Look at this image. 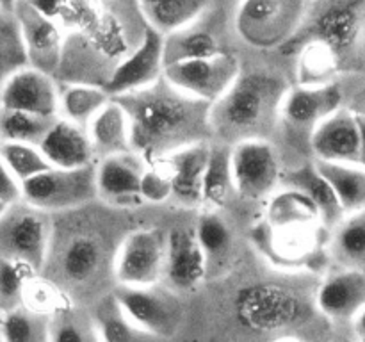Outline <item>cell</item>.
<instances>
[{"instance_id":"7402d4cb","label":"cell","mask_w":365,"mask_h":342,"mask_svg":"<svg viewBox=\"0 0 365 342\" xmlns=\"http://www.w3.org/2000/svg\"><path fill=\"white\" fill-rule=\"evenodd\" d=\"M38 148L50 167L78 170L96 164L86 128L70 123L63 118L53 121Z\"/></svg>"},{"instance_id":"484cf974","label":"cell","mask_w":365,"mask_h":342,"mask_svg":"<svg viewBox=\"0 0 365 342\" xmlns=\"http://www.w3.org/2000/svg\"><path fill=\"white\" fill-rule=\"evenodd\" d=\"M214 2L207 0H146L138 2L139 13L146 27L163 38L182 31L198 18H202Z\"/></svg>"},{"instance_id":"7c38bea8","label":"cell","mask_w":365,"mask_h":342,"mask_svg":"<svg viewBox=\"0 0 365 342\" xmlns=\"http://www.w3.org/2000/svg\"><path fill=\"white\" fill-rule=\"evenodd\" d=\"M13 4L27 66L56 78L63 57V32L56 21L38 9L34 2Z\"/></svg>"},{"instance_id":"cb8c5ba5","label":"cell","mask_w":365,"mask_h":342,"mask_svg":"<svg viewBox=\"0 0 365 342\" xmlns=\"http://www.w3.org/2000/svg\"><path fill=\"white\" fill-rule=\"evenodd\" d=\"M86 132H88L96 162L132 150L128 114L123 105L114 98H110V102L106 103L98 110V114L89 121Z\"/></svg>"},{"instance_id":"74e56055","label":"cell","mask_w":365,"mask_h":342,"mask_svg":"<svg viewBox=\"0 0 365 342\" xmlns=\"http://www.w3.org/2000/svg\"><path fill=\"white\" fill-rule=\"evenodd\" d=\"M0 333L4 342H50V321L20 306L2 316Z\"/></svg>"},{"instance_id":"30bf717a","label":"cell","mask_w":365,"mask_h":342,"mask_svg":"<svg viewBox=\"0 0 365 342\" xmlns=\"http://www.w3.org/2000/svg\"><path fill=\"white\" fill-rule=\"evenodd\" d=\"M166 237L159 228H139L121 241L114 256V278L125 287L160 284L166 266Z\"/></svg>"},{"instance_id":"e575fe53","label":"cell","mask_w":365,"mask_h":342,"mask_svg":"<svg viewBox=\"0 0 365 342\" xmlns=\"http://www.w3.org/2000/svg\"><path fill=\"white\" fill-rule=\"evenodd\" d=\"M203 255L207 259V269L216 264H223L232 252V234L227 221L221 217L220 210L203 209L195 228Z\"/></svg>"},{"instance_id":"ffe728a7","label":"cell","mask_w":365,"mask_h":342,"mask_svg":"<svg viewBox=\"0 0 365 342\" xmlns=\"http://www.w3.org/2000/svg\"><path fill=\"white\" fill-rule=\"evenodd\" d=\"M316 305L331 321H353L365 306V273L356 269H339L321 281Z\"/></svg>"},{"instance_id":"f546056e","label":"cell","mask_w":365,"mask_h":342,"mask_svg":"<svg viewBox=\"0 0 365 342\" xmlns=\"http://www.w3.org/2000/svg\"><path fill=\"white\" fill-rule=\"evenodd\" d=\"M296 57V86L321 88L335 84V77L341 73V64L328 46L317 41H305L298 45Z\"/></svg>"},{"instance_id":"f1b7e54d","label":"cell","mask_w":365,"mask_h":342,"mask_svg":"<svg viewBox=\"0 0 365 342\" xmlns=\"http://www.w3.org/2000/svg\"><path fill=\"white\" fill-rule=\"evenodd\" d=\"M232 146L210 142L209 160L203 177V209L221 210L235 192L230 162Z\"/></svg>"},{"instance_id":"ba28073f","label":"cell","mask_w":365,"mask_h":342,"mask_svg":"<svg viewBox=\"0 0 365 342\" xmlns=\"http://www.w3.org/2000/svg\"><path fill=\"white\" fill-rule=\"evenodd\" d=\"M113 298L130 323L150 337L168 338L180 328V301L171 289L160 287V284L152 287L116 285Z\"/></svg>"},{"instance_id":"4dcf8cb0","label":"cell","mask_w":365,"mask_h":342,"mask_svg":"<svg viewBox=\"0 0 365 342\" xmlns=\"http://www.w3.org/2000/svg\"><path fill=\"white\" fill-rule=\"evenodd\" d=\"M321 177L330 184L344 214L365 209V170L355 164H331L314 160Z\"/></svg>"},{"instance_id":"8992f818","label":"cell","mask_w":365,"mask_h":342,"mask_svg":"<svg viewBox=\"0 0 365 342\" xmlns=\"http://www.w3.org/2000/svg\"><path fill=\"white\" fill-rule=\"evenodd\" d=\"M48 246V214L24 200L4 209L0 214V256L39 273L46 262Z\"/></svg>"},{"instance_id":"7bdbcfd3","label":"cell","mask_w":365,"mask_h":342,"mask_svg":"<svg viewBox=\"0 0 365 342\" xmlns=\"http://www.w3.org/2000/svg\"><path fill=\"white\" fill-rule=\"evenodd\" d=\"M50 342H100L91 319H81L73 310L50 321Z\"/></svg>"},{"instance_id":"4316f807","label":"cell","mask_w":365,"mask_h":342,"mask_svg":"<svg viewBox=\"0 0 365 342\" xmlns=\"http://www.w3.org/2000/svg\"><path fill=\"white\" fill-rule=\"evenodd\" d=\"M328 253L342 269L365 273V209L348 214L331 230Z\"/></svg>"},{"instance_id":"7a4b0ae2","label":"cell","mask_w":365,"mask_h":342,"mask_svg":"<svg viewBox=\"0 0 365 342\" xmlns=\"http://www.w3.org/2000/svg\"><path fill=\"white\" fill-rule=\"evenodd\" d=\"M146 32L138 2H102L95 20L81 32L64 36L56 81L106 88L118 64L138 48Z\"/></svg>"},{"instance_id":"ac0fdd59","label":"cell","mask_w":365,"mask_h":342,"mask_svg":"<svg viewBox=\"0 0 365 342\" xmlns=\"http://www.w3.org/2000/svg\"><path fill=\"white\" fill-rule=\"evenodd\" d=\"M207 259L196 239L195 228H175L166 237L164 278L171 291H195L207 276Z\"/></svg>"},{"instance_id":"44dd1931","label":"cell","mask_w":365,"mask_h":342,"mask_svg":"<svg viewBox=\"0 0 365 342\" xmlns=\"http://www.w3.org/2000/svg\"><path fill=\"white\" fill-rule=\"evenodd\" d=\"M209 142L185 146L171 155L163 157L173 178V200L184 209H200L203 205V177L209 160Z\"/></svg>"},{"instance_id":"9a60e30c","label":"cell","mask_w":365,"mask_h":342,"mask_svg":"<svg viewBox=\"0 0 365 342\" xmlns=\"http://www.w3.org/2000/svg\"><path fill=\"white\" fill-rule=\"evenodd\" d=\"M61 84L43 71L24 66L0 88V109L59 118Z\"/></svg>"},{"instance_id":"b9f144b4","label":"cell","mask_w":365,"mask_h":342,"mask_svg":"<svg viewBox=\"0 0 365 342\" xmlns=\"http://www.w3.org/2000/svg\"><path fill=\"white\" fill-rule=\"evenodd\" d=\"M171 195H173V178H171V171L166 159L146 162L145 171L141 175V182H139L141 202L159 205V203L171 200Z\"/></svg>"},{"instance_id":"e0dca14e","label":"cell","mask_w":365,"mask_h":342,"mask_svg":"<svg viewBox=\"0 0 365 342\" xmlns=\"http://www.w3.org/2000/svg\"><path fill=\"white\" fill-rule=\"evenodd\" d=\"M310 148L319 162L359 166L360 132L356 114L341 107L310 132Z\"/></svg>"},{"instance_id":"603a6c76","label":"cell","mask_w":365,"mask_h":342,"mask_svg":"<svg viewBox=\"0 0 365 342\" xmlns=\"http://www.w3.org/2000/svg\"><path fill=\"white\" fill-rule=\"evenodd\" d=\"M212 7L191 25L164 38V64L166 66L228 52L227 46L221 41L217 28H214V24H209Z\"/></svg>"},{"instance_id":"9c48e42d","label":"cell","mask_w":365,"mask_h":342,"mask_svg":"<svg viewBox=\"0 0 365 342\" xmlns=\"http://www.w3.org/2000/svg\"><path fill=\"white\" fill-rule=\"evenodd\" d=\"M241 75V63L234 53L184 61L164 68L163 78L185 96L214 105Z\"/></svg>"},{"instance_id":"c3c4849f","label":"cell","mask_w":365,"mask_h":342,"mask_svg":"<svg viewBox=\"0 0 365 342\" xmlns=\"http://www.w3.org/2000/svg\"><path fill=\"white\" fill-rule=\"evenodd\" d=\"M355 114H360V116H365V102H362V107L359 110H353Z\"/></svg>"},{"instance_id":"836d02e7","label":"cell","mask_w":365,"mask_h":342,"mask_svg":"<svg viewBox=\"0 0 365 342\" xmlns=\"http://www.w3.org/2000/svg\"><path fill=\"white\" fill-rule=\"evenodd\" d=\"M93 326H95L96 335L100 342H148L153 337L143 333L139 328L130 323L127 316L121 312L118 303L114 301L113 294L107 296L106 299L96 305L95 314L91 317Z\"/></svg>"},{"instance_id":"f907efd6","label":"cell","mask_w":365,"mask_h":342,"mask_svg":"<svg viewBox=\"0 0 365 342\" xmlns=\"http://www.w3.org/2000/svg\"><path fill=\"white\" fill-rule=\"evenodd\" d=\"M0 342H4V337H2V333H0Z\"/></svg>"},{"instance_id":"681fc988","label":"cell","mask_w":365,"mask_h":342,"mask_svg":"<svg viewBox=\"0 0 365 342\" xmlns=\"http://www.w3.org/2000/svg\"><path fill=\"white\" fill-rule=\"evenodd\" d=\"M4 209H6V207H4V205H0V214L4 212Z\"/></svg>"},{"instance_id":"7dc6e473","label":"cell","mask_w":365,"mask_h":342,"mask_svg":"<svg viewBox=\"0 0 365 342\" xmlns=\"http://www.w3.org/2000/svg\"><path fill=\"white\" fill-rule=\"evenodd\" d=\"M274 342H303V341H299V338H292V337H284V338H278V341Z\"/></svg>"},{"instance_id":"4fadbf2b","label":"cell","mask_w":365,"mask_h":342,"mask_svg":"<svg viewBox=\"0 0 365 342\" xmlns=\"http://www.w3.org/2000/svg\"><path fill=\"white\" fill-rule=\"evenodd\" d=\"M324 227L273 228L260 223L253 232L257 244L267 259L285 269L312 267L323 252Z\"/></svg>"},{"instance_id":"277c9868","label":"cell","mask_w":365,"mask_h":342,"mask_svg":"<svg viewBox=\"0 0 365 342\" xmlns=\"http://www.w3.org/2000/svg\"><path fill=\"white\" fill-rule=\"evenodd\" d=\"M323 43L335 53L342 71L365 66V2H310L298 34L289 45Z\"/></svg>"},{"instance_id":"ee69618b","label":"cell","mask_w":365,"mask_h":342,"mask_svg":"<svg viewBox=\"0 0 365 342\" xmlns=\"http://www.w3.org/2000/svg\"><path fill=\"white\" fill-rule=\"evenodd\" d=\"M16 202H21V184L0 159V205L9 207Z\"/></svg>"},{"instance_id":"f6af8a7d","label":"cell","mask_w":365,"mask_h":342,"mask_svg":"<svg viewBox=\"0 0 365 342\" xmlns=\"http://www.w3.org/2000/svg\"><path fill=\"white\" fill-rule=\"evenodd\" d=\"M353 331H355V337L359 338V342H365V306L355 316V319L351 321Z\"/></svg>"},{"instance_id":"d6a6232c","label":"cell","mask_w":365,"mask_h":342,"mask_svg":"<svg viewBox=\"0 0 365 342\" xmlns=\"http://www.w3.org/2000/svg\"><path fill=\"white\" fill-rule=\"evenodd\" d=\"M21 306L29 312L45 317L48 321L73 310L70 294L63 287L39 276V274H34L25 285L24 296H21Z\"/></svg>"},{"instance_id":"8fae6325","label":"cell","mask_w":365,"mask_h":342,"mask_svg":"<svg viewBox=\"0 0 365 342\" xmlns=\"http://www.w3.org/2000/svg\"><path fill=\"white\" fill-rule=\"evenodd\" d=\"M234 187L250 202L267 200L282 182V167L277 150L269 141H242L230 152Z\"/></svg>"},{"instance_id":"5bb4252c","label":"cell","mask_w":365,"mask_h":342,"mask_svg":"<svg viewBox=\"0 0 365 342\" xmlns=\"http://www.w3.org/2000/svg\"><path fill=\"white\" fill-rule=\"evenodd\" d=\"M164 38L146 27L138 48L132 50L116 66L106 84L110 98L130 95L152 88L164 75Z\"/></svg>"},{"instance_id":"d6986e66","label":"cell","mask_w":365,"mask_h":342,"mask_svg":"<svg viewBox=\"0 0 365 342\" xmlns=\"http://www.w3.org/2000/svg\"><path fill=\"white\" fill-rule=\"evenodd\" d=\"M342 107V91L337 84L321 88L289 86L280 107V121L299 130L312 132L324 118Z\"/></svg>"},{"instance_id":"2e32d148","label":"cell","mask_w":365,"mask_h":342,"mask_svg":"<svg viewBox=\"0 0 365 342\" xmlns=\"http://www.w3.org/2000/svg\"><path fill=\"white\" fill-rule=\"evenodd\" d=\"M145 167L146 160L132 150L98 160L95 164L96 198L121 209L143 205L139 182Z\"/></svg>"},{"instance_id":"ab89813d","label":"cell","mask_w":365,"mask_h":342,"mask_svg":"<svg viewBox=\"0 0 365 342\" xmlns=\"http://www.w3.org/2000/svg\"><path fill=\"white\" fill-rule=\"evenodd\" d=\"M0 159L20 184L38 177L50 167L38 146L31 145L0 142Z\"/></svg>"},{"instance_id":"816d5d0a","label":"cell","mask_w":365,"mask_h":342,"mask_svg":"<svg viewBox=\"0 0 365 342\" xmlns=\"http://www.w3.org/2000/svg\"><path fill=\"white\" fill-rule=\"evenodd\" d=\"M0 321H2V316H0Z\"/></svg>"},{"instance_id":"8d00e7d4","label":"cell","mask_w":365,"mask_h":342,"mask_svg":"<svg viewBox=\"0 0 365 342\" xmlns=\"http://www.w3.org/2000/svg\"><path fill=\"white\" fill-rule=\"evenodd\" d=\"M57 118L0 109V142L39 146Z\"/></svg>"},{"instance_id":"5b68a950","label":"cell","mask_w":365,"mask_h":342,"mask_svg":"<svg viewBox=\"0 0 365 342\" xmlns=\"http://www.w3.org/2000/svg\"><path fill=\"white\" fill-rule=\"evenodd\" d=\"M303 0H246L234 11V28L246 45L273 50L289 45L307 16Z\"/></svg>"},{"instance_id":"1f68e13d","label":"cell","mask_w":365,"mask_h":342,"mask_svg":"<svg viewBox=\"0 0 365 342\" xmlns=\"http://www.w3.org/2000/svg\"><path fill=\"white\" fill-rule=\"evenodd\" d=\"M109 102V93L100 86L61 84L59 118L86 128L98 110Z\"/></svg>"},{"instance_id":"52a82bcc","label":"cell","mask_w":365,"mask_h":342,"mask_svg":"<svg viewBox=\"0 0 365 342\" xmlns=\"http://www.w3.org/2000/svg\"><path fill=\"white\" fill-rule=\"evenodd\" d=\"M21 200L45 214L88 205L96 200L95 164L78 170L48 167L21 184Z\"/></svg>"},{"instance_id":"d4e9b609","label":"cell","mask_w":365,"mask_h":342,"mask_svg":"<svg viewBox=\"0 0 365 342\" xmlns=\"http://www.w3.org/2000/svg\"><path fill=\"white\" fill-rule=\"evenodd\" d=\"M282 182H284L285 187L294 189V191L302 192L307 200H310V203L319 212L323 227L327 230H334L346 217L337 196L331 191L330 184L321 177L314 162L296 167V170L289 171L287 175H282Z\"/></svg>"},{"instance_id":"3957f363","label":"cell","mask_w":365,"mask_h":342,"mask_svg":"<svg viewBox=\"0 0 365 342\" xmlns=\"http://www.w3.org/2000/svg\"><path fill=\"white\" fill-rule=\"evenodd\" d=\"M289 86L267 71L239 75L230 89L210 105L212 138L227 146L242 141H267L280 121V107Z\"/></svg>"},{"instance_id":"60d3db41","label":"cell","mask_w":365,"mask_h":342,"mask_svg":"<svg viewBox=\"0 0 365 342\" xmlns=\"http://www.w3.org/2000/svg\"><path fill=\"white\" fill-rule=\"evenodd\" d=\"M34 274L39 273L24 264L0 256V316L20 309L25 285Z\"/></svg>"},{"instance_id":"6da1fadb","label":"cell","mask_w":365,"mask_h":342,"mask_svg":"<svg viewBox=\"0 0 365 342\" xmlns=\"http://www.w3.org/2000/svg\"><path fill=\"white\" fill-rule=\"evenodd\" d=\"M130 121L132 152L146 162L171 155L185 146L209 142L210 105L192 100L160 78L152 88L114 98Z\"/></svg>"},{"instance_id":"83f0119b","label":"cell","mask_w":365,"mask_h":342,"mask_svg":"<svg viewBox=\"0 0 365 342\" xmlns=\"http://www.w3.org/2000/svg\"><path fill=\"white\" fill-rule=\"evenodd\" d=\"M264 224L273 228L282 227H323L319 212L302 192L284 187L267 198L264 210Z\"/></svg>"},{"instance_id":"bcb514c9","label":"cell","mask_w":365,"mask_h":342,"mask_svg":"<svg viewBox=\"0 0 365 342\" xmlns=\"http://www.w3.org/2000/svg\"><path fill=\"white\" fill-rule=\"evenodd\" d=\"M356 121H359V132H360V152H359V166L365 170V116L356 114Z\"/></svg>"},{"instance_id":"f35d334b","label":"cell","mask_w":365,"mask_h":342,"mask_svg":"<svg viewBox=\"0 0 365 342\" xmlns=\"http://www.w3.org/2000/svg\"><path fill=\"white\" fill-rule=\"evenodd\" d=\"M100 248L93 239L77 237L68 244L64 252L63 267L71 281L84 284L91 280L100 267Z\"/></svg>"},{"instance_id":"d590c367","label":"cell","mask_w":365,"mask_h":342,"mask_svg":"<svg viewBox=\"0 0 365 342\" xmlns=\"http://www.w3.org/2000/svg\"><path fill=\"white\" fill-rule=\"evenodd\" d=\"M24 66H27V59L14 14V4L0 2V88L14 71Z\"/></svg>"}]
</instances>
